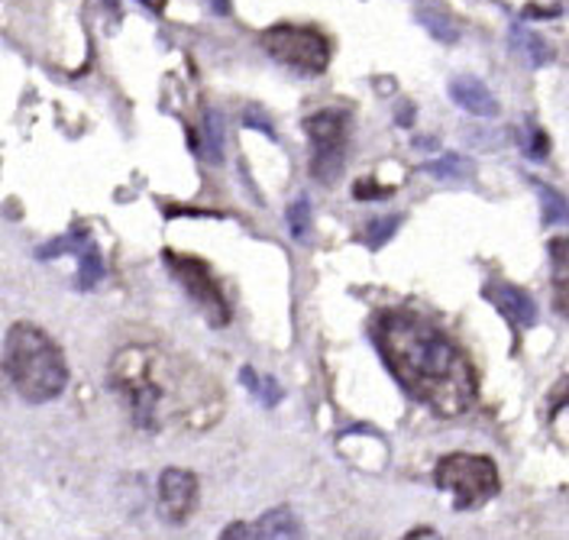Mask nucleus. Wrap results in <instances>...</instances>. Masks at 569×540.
I'll return each mask as SVG.
<instances>
[{
    "mask_svg": "<svg viewBox=\"0 0 569 540\" xmlns=\"http://www.w3.org/2000/svg\"><path fill=\"white\" fill-rule=\"evenodd\" d=\"M110 389L142 431H211L223 414V392L198 362L172 350L133 343L113 353Z\"/></svg>",
    "mask_w": 569,
    "mask_h": 540,
    "instance_id": "1",
    "label": "nucleus"
},
{
    "mask_svg": "<svg viewBox=\"0 0 569 540\" xmlns=\"http://www.w3.org/2000/svg\"><path fill=\"white\" fill-rule=\"evenodd\" d=\"M376 333L391 376L433 414L457 418L476 401L472 362L443 330L411 311H389Z\"/></svg>",
    "mask_w": 569,
    "mask_h": 540,
    "instance_id": "2",
    "label": "nucleus"
},
{
    "mask_svg": "<svg viewBox=\"0 0 569 540\" xmlns=\"http://www.w3.org/2000/svg\"><path fill=\"white\" fill-rule=\"evenodd\" d=\"M3 369L17 396L30 404L52 401L69 386V366L59 343L30 321H17L3 340Z\"/></svg>",
    "mask_w": 569,
    "mask_h": 540,
    "instance_id": "3",
    "label": "nucleus"
},
{
    "mask_svg": "<svg viewBox=\"0 0 569 540\" xmlns=\"http://www.w3.org/2000/svg\"><path fill=\"white\" fill-rule=\"evenodd\" d=\"M433 479L440 489H447L453 496L457 511L482 508L489 499H496L501 489L498 467L489 457H479V453H447L433 469Z\"/></svg>",
    "mask_w": 569,
    "mask_h": 540,
    "instance_id": "4",
    "label": "nucleus"
},
{
    "mask_svg": "<svg viewBox=\"0 0 569 540\" xmlns=\"http://www.w3.org/2000/svg\"><path fill=\"white\" fill-rule=\"evenodd\" d=\"M262 49L305 74H320L330 66V42L311 27H272L262 33Z\"/></svg>",
    "mask_w": 569,
    "mask_h": 540,
    "instance_id": "5",
    "label": "nucleus"
},
{
    "mask_svg": "<svg viewBox=\"0 0 569 540\" xmlns=\"http://www.w3.org/2000/svg\"><path fill=\"white\" fill-rule=\"evenodd\" d=\"M166 262L172 266V276L178 279V286L191 294V301L198 304V311L208 318V324L211 327L230 324V304H227V298H223L220 286L213 282L211 269H208L201 259L169 252V256H166Z\"/></svg>",
    "mask_w": 569,
    "mask_h": 540,
    "instance_id": "6",
    "label": "nucleus"
},
{
    "mask_svg": "<svg viewBox=\"0 0 569 540\" xmlns=\"http://www.w3.org/2000/svg\"><path fill=\"white\" fill-rule=\"evenodd\" d=\"M305 130L315 143V162L311 172L320 181H333L340 176V162H343V146H347V130L350 120L343 110H318L305 120Z\"/></svg>",
    "mask_w": 569,
    "mask_h": 540,
    "instance_id": "7",
    "label": "nucleus"
},
{
    "mask_svg": "<svg viewBox=\"0 0 569 540\" xmlns=\"http://www.w3.org/2000/svg\"><path fill=\"white\" fill-rule=\"evenodd\" d=\"M198 504V476L191 469H166L159 476V511L169 524H181L191 518Z\"/></svg>",
    "mask_w": 569,
    "mask_h": 540,
    "instance_id": "8",
    "label": "nucleus"
},
{
    "mask_svg": "<svg viewBox=\"0 0 569 540\" xmlns=\"http://www.w3.org/2000/svg\"><path fill=\"white\" fill-rule=\"evenodd\" d=\"M450 98H453L457 108H462L466 113H472V117H498V101L492 98L489 84L479 81L476 74H460V78H453V81H450Z\"/></svg>",
    "mask_w": 569,
    "mask_h": 540,
    "instance_id": "9",
    "label": "nucleus"
},
{
    "mask_svg": "<svg viewBox=\"0 0 569 540\" xmlns=\"http://www.w3.org/2000/svg\"><path fill=\"white\" fill-rule=\"evenodd\" d=\"M489 301L496 304L498 311L511 321V324L518 327H531L537 321V304L531 301V294L521 289H515V286H508V282H496V286H489Z\"/></svg>",
    "mask_w": 569,
    "mask_h": 540,
    "instance_id": "10",
    "label": "nucleus"
},
{
    "mask_svg": "<svg viewBox=\"0 0 569 540\" xmlns=\"http://www.w3.org/2000/svg\"><path fill=\"white\" fill-rule=\"evenodd\" d=\"M252 540H305V531L298 514L288 504H279L252 524Z\"/></svg>",
    "mask_w": 569,
    "mask_h": 540,
    "instance_id": "11",
    "label": "nucleus"
},
{
    "mask_svg": "<svg viewBox=\"0 0 569 540\" xmlns=\"http://www.w3.org/2000/svg\"><path fill=\"white\" fill-rule=\"evenodd\" d=\"M550 269H553V308L569 318V237L550 240Z\"/></svg>",
    "mask_w": 569,
    "mask_h": 540,
    "instance_id": "12",
    "label": "nucleus"
},
{
    "mask_svg": "<svg viewBox=\"0 0 569 540\" xmlns=\"http://www.w3.org/2000/svg\"><path fill=\"white\" fill-rule=\"evenodd\" d=\"M69 250L78 256V289L91 291L104 279V262L98 256V247L81 243V247H69Z\"/></svg>",
    "mask_w": 569,
    "mask_h": 540,
    "instance_id": "13",
    "label": "nucleus"
},
{
    "mask_svg": "<svg viewBox=\"0 0 569 540\" xmlns=\"http://www.w3.org/2000/svg\"><path fill=\"white\" fill-rule=\"evenodd\" d=\"M240 379H243V386H247L252 396L259 398L262 404H279L282 401V386L272 379V376H262V372H256L252 366H243V372H240Z\"/></svg>",
    "mask_w": 569,
    "mask_h": 540,
    "instance_id": "14",
    "label": "nucleus"
},
{
    "mask_svg": "<svg viewBox=\"0 0 569 540\" xmlns=\"http://www.w3.org/2000/svg\"><path fill=\"white\" fill-rule=\"evenodd\" d=\"M518 42H521V49L528 52V59H531L533 69H543V66H550V59H553V49H550V42L543 37H537V33H515Z\"/></svg>",
    "mask_w": 569,
    "mask_h": 540,
    "instance_id": "15",
    "label": "nucleus"
},
{
    "mask_svg": "<svg viewBox=\"0 0 569 540\" xmlns=\"http://www.w3.org/2000/svg\"><path fill=\"white\" fill-rule=\"evenodd\" d=\"M418 20H421V27L430 30V37L433 39H440V42H457V27H453L443 13L421 7V10H418Z\"/></svg>",
    "mask_w": 569,
    "mask_h": 540,
    "instance_id": "16",
    "label": "nucleus"
},
{
    "mask_svg": "<svg viewBox=\"0 0 569 540\" xmlns=\"http://www.w3.org/2000/svg\"><path fill=\"white\" fill-rule=\"evenodd\" d=\"M204 146H208V156L213 162L223 159V117L217 110L204 113Z\"/></svg>",
    "mask_w": 569,
    "mask_h": 540,
    "instance_id": "17",
    "label": "nucleus"
},
{
    "mask_svg": "<svg viewBox=\"0 0 569 540\" xmlns=\"http://www.w3.org/2000/svg\"><path fill=\"white\" fill-rule=\"evenodd\" d=\"M540 208H543V223H567L569 220V204L553 188H540Z\"/></svg>",
    "mask_w": 569,
    "mask_h": 540,
    "instance_id": "18",
    "label": "nucleus"
},
{
    "mask_svg": "<svg viewBox=\"0 0 569 540\" xmlns=\"http://www.w3.org/2000/svg\"><path fill=\"white\" fill-rule=\"evenodd\" d=\"M398 220H401V217H379V220L366 230V240H369L372 247H382L391 233L398 230Z\"/></svg>",
    "mask_w": 569,
    "mask_h": 540,
    "instance_id": "19",
    "label": "nucleus"
},
{
    "mask_svg": "<svg viewBox=\"0 0 569 540\" xmlns=\"http://www.w3.org/2000/svg\"><path fill=\"white\" fill-rule=\"evenodd\" d=\"M308 220H311V208H308V201H305V198H301V201H295V204L288 208V227H291V233H295V237H305Z\"/></svg>",
    "mask_w": 569,
    "mask_h": 540,
    "instance_id": "20",
    "label": "nucleus"
},
{
    "mask_svg": "<svg viewBox=\"0 0 569 540\" xmlns=\"http://www.w3.org/2000/svg\"><path fill=\"white\" fill-rule=\"evenodd\" d=\"M430 176H443V179H450V176H460V159L457 156H447L443 162H430L425 166Z\"/></svg>",
    "mask_w": 569,
    "mask_h": 540,
    "instance_id": "21",
    "label": "nucleus"
},
{
    "mask_svg": "<svg viewBox=\"0 0 569 540\" xmlns=\"http://www.w3.org/2000/svg\"><path fill=\"white\" fill-rule=\"evenodd\" d=\"M220 540H252V524H247V521H233V524L223 528Z\"/></svg>",
    "mask_w": 569,
    "mask_h": 540,
    "instance_id": "22",
    "label": "nucleus"
},
{
    "mask_svg": "<svg viewBox=\"0 0 569 540\" xmlns=\"http://www.w3.org/2000/svg\"><path fill=\"white\" fill-rule=\"evenodd\" d=\"M353 191L359 201H362V198H389V188H376L372 181H359Z\"/></svg>",
    "mask_w": 569,
    "mask_h": 540,
    "instance_id": "23",
    "label": "nucleus"
},
{
    "mask_svg": "<svg viewBox=\"0 0 569 540\" xmlns=\"http://www.w3.org/2000/svg\"><path fill=\"white\" fill-rule=\"evenodd\" d=\"M528 152H531L533 159H543L547 152H550V140H547V133H540V130H533L531 146H528Z\"/></svg>",
    "mask_w": 569,
    "mask_h": 540,
    "instance_id": "24",
    "label": "nucleus"
},
{
    "mask_svg": "<svg viewBox=\"0 0 569 540\" xmlns=\"http://www.w3.org/2000/svg\"><path fill=\"white\" fill-rule=\"evenodd\" d=\"M525 17H531V20H540V17H560V7H528Z\"/></svg>",
    "mask_w": 569,
    "mask_h": 540,
    "instance_id": "25",
    "label": "nucleus"
},
{
    "mask_svg": "<svg viewBox=\"0 0 569 540\" xmlns=\"http://www.w3.org/2000/svg\"><path fill=\"white\" fill-rule=\"evenodd\" d=\"M401 540H443L433 528H415V531H408Z\"/></svg>",
    "mask_w": 569,
    "mask_h": 540,
    "instance_id": "26",
    "label": "nucleus"
},
{
    "mask_svg": "<svg viewBox=\"0 0 569 540\" xmlns=\"http://www.w3.org/2000/svg\"><path fill=\"white\" fill-rule=\"evenodd\" d=\"M211 3V10L217 17H227L230 13V0H208Z\"/></svg>",
    "mask_w": 569,
    "mask_h": 540,
    "instance_id": "27",
    "label": "nucleus"
}]
</instances>
